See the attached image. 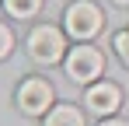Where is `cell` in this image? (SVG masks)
<instances>
[{"label":"cell","instance_id":"obj_5","mask_svg":"<svg viewBox=\"0 0 129 126\" xmlns=\"http://www.w3.org/2000/svg\"><path fill=\"white\" fill-rule=\"evenodd\" d=\"M84 105H87V112H94L101 119H112L119 112V105H122V88L112 81H94L84 91Z\"/></svg>","mask_w":129,"mask_h":126},{"label":"cell","instance_id":"obj_2","mask_svg":"<svg viewBox=\"0 0 129 126\" xmlns=\"http://www.w3.org/2000/svg\"><path fill=\"white\" fill-rule=\"evenodd\" d=\"M28 56L35 63H42V67L66 60V35L56 25H35L31 35H28Z\"/></svg>","mask_w":129,"mask_h":126},{"label":"cell","instance_id":"obj_6","mask_svg":"<svg viewBox=\"0 0 129 126\" xmlns=\"http://www.w3.org/2000/svg\"><path fill=\"white\" fill-rule=\"evenodd\" d=\"M45 126H84V112L77 105H52L45 116Z\"/></svg>","mask_w":129,"mask_h":126},{"label":"cell","instance_id":"obj_7","mask_svg":"<svg viewBox=\"0 0 129 126\" xmlns=\"http://www.w3.org/2000/svg\"><path fill=\"white\" fill-rule=\"evenodd\" d=\"M0 4H4V11L11 18H18V21H28V18H35L42 11V0H0Z\"/></svg>","mask_w":129,"mask_h":126},{"label":"cell","instance_id":"obj_9","mask_svg":"<svg viewBox=\"0 0 129 126\" xmlns=\"http://www.w3.org/2000/svg\"><path fill=\"white\" fill-rule=\"evenodd\" d=\"M11 49H14V35H11V28L0 21V60H7V56H11Z\"/></svg>","mask_w":129,"mask_h":126},{"label":"cell","instance_id":"obj_3","mask_svg":"<svg viewBox=\"0 0 129 126\" xmlns=\"http://www.w3.org/2000/svg\"><path fill=\"white\" fill-rule=\"evenodd\" d=\"M63 63H66V77L73 84H94L101 77V70H105V53L87 46V42H80V46H73L66 53Z\"/></svg>","mask_w":129,"mask_h":126},{"label":"cell","instance_id":"obj_4","mask_svg":"<svg viewBox=\"0 0 129 126\" xmlns=\"http://www.w3.org/2000/svg\"><path fill=\"white\" fill-rule=\"evenodd\" d=\"M14 102H18V109L24 116H49V109H52V84L45 77H28V81H21Z\"/></svg>","mask_w":129,"mask_h":126},{"label":"cell","instance_id":"obj_8","mask_svg":"<svg viewBox=\"0 0 129 126\" xmlns=\"http://www.w3.org/2000/svg\"><path fill=\"white\" fill-rule=\"evenodd\" d=\"M112 46H115V53H119V60H122V63L129 67V28H126V32H119V35L112 39Z\"/></svg>","mask_w":129,"mask_h":126},{"label":"cell","instance_id":"obj_10","mask_svg":"<svg viewBox=\"0 0 129 126\" xmlns=\"http://www.w3.org/2000/svg\"><path fill=\"white\" fill-rule=\"evenodd\" d=\"M101 126H129L126 119H115V116H112V119H101Z\"/></svg>","mask_w":129,"mask_h":126},{"label":"cell","instance_id":"obj_11","mask_svg":"<svg viewBox=\"0 0 129 126\" xmlns=\"http://www.w3.org/2000/svg\"><path fill=\"white\" fill-rule=\"evenodd\" d=\"M112 4H119V7H129V0H112Z\"/></svg>","mask_w":129,"mask_h":126},{"label":"cell","instance_id":"obj_1","mask_svg":"<svg viewBox=\"0 0 129 126\" xmlns=\"http://www.w3.org/2000/svg\"><path fill=\"white\" fill-rule=\"evenodd\" d=\"M63 28H66L70 39L91 42L105 28V14H101V7L91 4V0H73V4L66 7V14H63Z\"/></svg>","mask_w":129,"mask_h":126}]
</instances>
